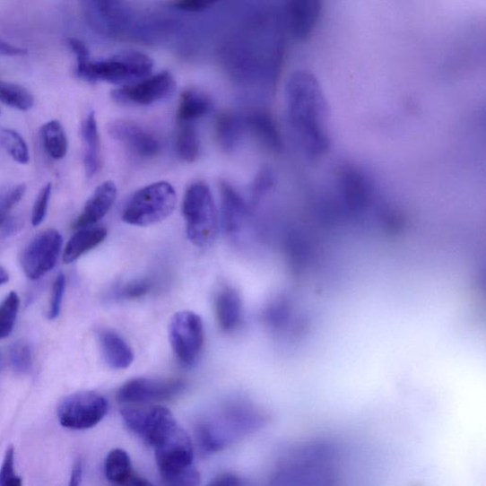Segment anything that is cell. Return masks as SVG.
Wrapping results in <instances>:
<instances>
[{
    "mask_svg": "<svg viewBox=\"0 0 486 486\" xmlns=\"http://www.w3.org/2000/svg\"><path fill=\"white\" fill-rule=\"evenodd\" d=\"M161 480L169 485H197L200 474L194 466L188 434L176 425L153 447Z\"/></svg>",
    "mask_w": 486,
    "mask_h": 486,
    "instance_id": "obj_1",
    "label": "cell"
},
{
    "mask_svg": "<svg viewBox=\"0 0 486 486\" xmlns=\"http://www.w3.org/2000/svg\"><path fill=\"white\" fill-rule=\"evenodd\" d=\"M187 234L194 246H213L219 230V216L212 190L203 182L192 184L183 200Z\"/></svg>",
    "mask_w": 486,
    "mask_h": 486,
    "instance_id": "obj_2",
    "label": "cell"
},
{
    "mask_svg": "<svg viewBox=\"0 0 486 486\" xmlns=\"http://www.w3.org/2000/svg\"><path fill=\"white\" fill-rule=\"evenodd\" d=\"M153 60L147 55L126 51L107 59L90 61L76 75L89 83L107 82L128 85L148 77L153 70Z\"/></svg>",
    "mask_w": 486,
    "mask_h": 486,
    "instance_id": "obj_3",
    "label": "cell"
},
{
    "mask_svg": "<svg viewBox=\"0 0 486 486\" xmlns=\"http://www.w3.org/2000/svg\"><path fill=\"white\" fill-rule=\"evenodd\" d=\"M177 204L176 191L168 182H157L135 192L124 208L122 220L135 226H149L168 219Z\"/></svg>",
    "mask_w": 486,
    "mask_h": 486,
    "instance_id": "obj_4",
    "label": "cell"
},
{
    "mask_svg": "<svg viewBox=\"0 0 486 486\" xmlns=\"http://www.w3.org/2000/svg\"><path fill=\"white\" fill-rule=\"evenodd\" d=\"M107 399L95 392H79L59 404L57 417L62 427L84 430L99 425L108 413Z\"/></svg>",
    "mask_w": 486,
    "mask_h": 486,
    "instance_id": "obj_5",
    "label": "cell"
},
{
    "mask_svg": "<svg viewBox=\"0 0 486 486\" xmlns=\"http://www.w3.org/2000/svg\"><path fill=\"white\" fill-rule=\"evenodd\" d=\"M169 334L177 360L185 367L195 364L204 338L201 317L190 311L177 313L170 320Z\"/></svg>",
    "mask_w": 486,
    "mask_h": 486,
    "instance_id": "obj_6",
    "label": "cell"
},
{
    "mask_svg": "<svg viewBox=\"0 0 486 486\" xmlns=\"http://www.w3.org/2000/svg\"><path fill=\"white\" fill-rule=\"evenodd\" d=\"M63 245L62 235L48 230L32 239L22 256V266L31 281H37L57 265Z\"/></svg>",
    "mask_w": 486,
    "mask_h": 486,
    "instance_id": "obj_7",
    "label": "cell"
},
{
    "mask_svg": "<svg viewBox=\"0 0 486 486\" xmlns=\"http://www.w3.org/2000/svg\"><path fill=\"white\" fill-rule=\"evenodd\" d=\"M175 88L174 77L164 71L112 91L111 97L120 105L150 106L166 100Z\"/></svg>",
    "mask_w": 486,
    "mask_h": 486,
    "instance_id": "obj_8",
    "label": "cell"
},
{
    "mask_svg": "<svg viewBox=\"0 0 486 486\" xmlns=\"http://www.w3.org/2000/svg\"><path fill=\"white\" fill-rule=\"evenodd\" d=\"M184 388L185 384L180 380L136 378L120 387L117 399L126 404L161 402L180 395Z\"/></svg>",
    "mask_w": 486,
    "mask_h": 486,
    "instance_id": "obj_9",
    "label": "cell"
},
{
    "mask_svg": "<svg viewBox=\"0 0 486 486\" xmlns=\"http://www.w3.org/2000/svg\"><path fill=\"white\" fill-rule=\"evenodd\" d=\"M108 135L141 159H152L161 152L159 139L148 129L131 120H116L108 126Z\"/></svg>",
    "mask_w": 486,
    "mask_h": 486,
    "instance_id": "obj_10",
    "label": "cell"
},
{
    "mask_svg": "<svg viewBox=\"0 0 486 486\" xmlns=\"http://www.w3.org/2000/svg\"><path fill=\"white\" fill-rule=\"evenodd\" d=\"M323 9V0H287L285 22L295 40L309 39L316 30Z\"/></svg>",
    "mask_w": 486,
    "mask_h": 486,
    "instance_id": "obj_11",
    "label": "cell"
},
{
    "mask_svg": "<svg viewBox=\"0 0 486 486\" xmlns=\"http://www.w3.org/2000/svg\"><path fill=\"white\" fill-rule=\"evenodd\" d=\"M221 223L226 235L232 239L245 230L248 219V206L238 190L230 183L220 185Z\"/></svg>",
    "mask_w": 486,
    "mask_h": 486,
    "instance_id": "obj_12",
    "label": "cell"
},
{
    "mask_svg": "<svg viewBox=\"0 0 486 486\" xmlns=\"http://www.w3.org/2000/svg\"><path fill=\"white\" fill-rule=\"evenodd\" d=\"M117 198V187L112 181H107L97 187L74 223V230L91 228L109 212Z\"/></svg>",
    "mask_w": 486,
    "mask_h": 486,
    "instance_id": "obj_13",
    "label": "cell"
},
{
    "mask_svg": "<svg viewBox=\"0 0 486 486\" xmlns=\"http://www.w3.org/2000/svg\"><path fill=\"white\" fill-rule=\"evenodd\" d=\"M247 133L245 117L234 112H222L215 122V136L219 147L226 153L235 152Z\"/></svg>",
    "mask_w": 486,
    "mask_h": 486,
    "instance_id": "obj_14",
    "label": "cell"
},
{
    "mask_svg": "<svg viewBox=\"0 0 486 486\" xmlns=\"http://www.w3.org/2000/svg\"><path fill=\"white\" fill-rule=\"evenodd\" d=\"M247 133H250L263 147L272 152L282 149V141L277 125L267 112L255 110L245 116Z\"/></svg>",
    "mask_w": 486,
    "mask_h": 486,
    "instance_id": "obj_15",
    "label": "cell"
},
{
    "mask_svg": "<svg viewBox=\"0 0 486 486\" xmlns=\"http://www.w3.org/2000/svg\"><path fill=\"white\" fill-rule=\"evenodd\" d=\"M100 344L106 363L115 369H125L135 360V354L125 339L112 330L99 333Z\"/></svg>",
    "mask_w": 486,
    "mask_h": 486,
    "instance_id": "obj_16",
    "label": "cell"
},
{
    "mask_svg": "<svg viewBox=\"0 0 486 486\" xmlns=\"http://www.w3.org/2000/svg\"><path fill=\"white\" fill-rule=\"evenodd\" d=\"M107 479L119 485H148L150 482L134 473L131 458L122 449H115L108 453L105 462Z\"/></svg>",
    "mask_w": 486,
    "mask_h": 486,
    "instance_id": "obj_17",
    "label": "cell"
},
{
    "mask_svg": "<svg viewBox=\"0 0 486 486\" xmlns=\"http://www.w3.org/2000/svg\"><path fill=\"white\" fill-rule=\"evenodd\" d=\"M81 135L84 143V167L88 178L95 176L101 168V142L93 111L85 118Z\"/></svg>",
    "mask_w": 486,
    "mask_h": 486,
    "instance_id": "obj_18",
    "label": "cell"
},
{
    "mask_svg": "<svg viewBox=\"0 0 486 486\" xmlns=\"http://www.w3.org/2000/svg\"><path fill=\"white\" fill-rule=\"evenodd\" d=\"M108 231L104 228H87L78 230L68 241L63 253V262L72 264L83 255L101 245Z\"/></svg>",
    "mask_w": 486,
    "mask_h": 486,
    "instance_id": "obj_19",
    "label": "cell"
},
{
    "mask_svg": "<svg viewBox=\"0 0 486 486\" xmlns=\"http://www.w3.org/2000/svg\"><path fill=\"white\" fill-rule=\"evenodd\" d=\"M213 108L212 97L197 89H187L181 94L177 118L179 123H193L208 115Z\"/></svg>",
    "mask_w": 486,
    "mask_h": 486,
    "instance_id": "obj_20",
    "label": "cell"
},
{
    "mask_svg": "<svg viewBox=\"0 0 486 486\" xmlns=\"http://www.w3.org/2000/svg\"><path fill=\"white\" fill-rule=\"evenodd\" d=\"M241 300L238 291L232 288L221 289L215 299L216 317L223 332L235 330L241 317Z\"/></svg>",
    "mask_w": 486,
    "mask_h": 486,
    "instance_id": "obj_21",
    "label": "cell"
},
{
    "mask_svg": "<svg viewBox=\"0 0 486 486\" xmlns=\"http://www.w3.org/2000/svg\"><path fill=\"white\" fill-rule=\"evenodd\" d=\"M175 151L187 163H194L201 154V140L198 129L193 123H179L176 133Z\"/></svg>",
    "mask_w": 486,
    "mask_h": 486,
    "instance_id": "obj_22",
    "label": "cell"
},
{
    "mask_svg": "<svg viewBox=\"0 0 486 486\" xmlns=\"http://www.w3.org/2000/svg\"><path fill=\"white\" fill-rule=\"evenodd\" d=\"M43 147L55 160H61L68 152V138L62 125L56 120L46 123L40 129Z\"/></svg>",
    "mask_w": 486,
    "mask_h": 486,
    "instance_id": "obj_23",
    "label": "cell"
},
{
    "mask_svg": "<svg viewBox=\"0 0 486 486\" xmlns=\"http://www.w3.org/2000/svg\"><path fill=\"white\" fill-rule=\"evenodd\" d=\"M0 102L22 111H27L35 104L34 96L24 87L0 81Z\"/></svg>",
    "mask_w": 486,
    "mask_h": 486,
    "instance_id": "obj_24",
    "label": "cell"
},
{
    "mask_svg": "<svg viewBox=\"0 0 486 486\" xmlns=\"http://www.w3.org/2000/svg\"><path fill=\"white\" fill-rule=\"evenodd\" d=\"M0 143L15 161L22 165L28 163L30 160L28 145L19 133L13 129L4 128L0 132Z\"/></svg>",
    "mask_w": 486,
    "mask_h": 486,
    "instance_id": "obj_25",
    "label": "cell"
},
{
    "mask_svg": "<svg viewBox=\"0 0 486 486\" xmlns=\"http://www.w3.org/2000/svg\"><path fill=\"white\" fill-rule=\"evenodd\" d=\"M20 307L21 299L15 291H11L0 304V339L8 337L13 332Z\"/></svg>",
    "mask_w": 486,
    "mask_h": 486,
    "instance_id": "obj_26",
    "label": "cell"
},
{
    "mask_svg": "<svg viewBox=\"0 0 486 486\" xmlns=\"http://www.w3.org/2000/svg\"><path fill=\"white\" fill-rule=\"evenodd\" d=\"M26 192V186L22 184L0 194V229L5 228L13 207L20 203Z\"/></svg>",
    "mask_w": 486,
    "mask_h": 486,
    "instance_id": "obj_27",
    "label": "cell"
},
{
    "mask_svg": "<svg viewBox=\"0 0 486 486\" xmlns=\"http://www.w3.org/2000/svg\"><path fill=\"white\" fill-rule=\"evenodd\" d=\"M10 361L13 369L20 374H26L31 367V351L28 344L20 342L10 350Z\"/></svg>",
    "mask_w": 486,
    "mask_h": 486,
    "instance_id": "obj_28",
    "label": "cell"
},
{
    "mask_svg": "<svg viewBox=\"0 0 486 486\" xmlns=\"http://www.w3.org/2000/svg\"><path fill=\"white\" fill-rule=\"evenodd\" d=\"M275 184V178L270 169H264L259 172L252 186V198L255 204L265 199L273 190Z\"/></svg>",
    "mask_w": 486,
    "mask_h": 486,
    "instance_id": "obj_29",
    "label": "cell"
},
{
    "mask_svg": "<svg viewBox=\"0 0 486 486\" xmlns=\"http://www.w3.org/2000/svg\"><path fill=\"white\" fill-rule=\"evenodd\" d=\"M22 480L14 472V448L10 446L0 467V486H21Z\"/></svg>",
    "mask_w": 486,
    "mask_h": 486,
    "instance_id": "obj_30",
    "label": "cell"
},
{
    "mask_svg": "<svg viewBox=\"0 0 486 486\" xmlns=\"http://www.w3.org/2000/svg\"><path fill=\"white\" fill-rule=\"evenodd\" d=\"M52 194V185H46L39 193L34 208L31 213V224L38 228L42 223L47 215L48 202H50Z\"/></svg>",
    "mask_w": 486,
    "mask_h": 486,
    "instance_id": "obj_31",
    "label": "cell"
},
{
    "mask_svg": "<svg viewBox=\"0 0 486 486\" xmlns=\"http://www.w3.org/2000/svg\"><path fill=\"white\" fill-rule=\"evenodd\" d=\"M66 289V278L63 273H59L54 282L50 309H48V318L56 319L61 313L62 302Z\"/></svg>",
    "mask_w": 486,
    "mask_h": 486,
    "instance_id": "obj_32",
    "label": "cell"
},
{
    "mask_svg": "<svg viewBox=\"0 0 486 486\" xmlns=\"http://www.w3.org/2000/svg\"><path fill=\"white\" fill-rule=\"evenodd\" d=\"M150 282L143 280L134 281L126 284L121 290L122 297L126 299H138L149 293Z\"/></svg>",
    "mask_w": 486,
    "mask_h": 486,
    "instance_id": "obj_33",
    "label": "cell"
},
{
    "mask_svg": "<svg viewBox=\"0 0 486 486\" xmlns=\"http://www.w3.org/2000/svg\"><path fill=\"white\" fill-rule=\"evenodd\" d=\"M219 0H175V6L188 13H200L213 7Z\"/></svg>",
    "mask_w": 486,
    "mask_h": 486,
    "instance_id": "obj_34",
    "label": "cell"
},
{
    "mask_svg": "<svg viewBox=\"0 0 486 486\" xmlns=\"http://www.w3.org/2000/svg\"><path fill=\"white\" fill-rule=\"evenodd\" d=\"M25 48L15 47L0 39V56H21L27 55Z\"/></svg>",
    "mask_w": 486,
    "mask_h": 486,
    "instance_id": "obj_35",
    "label": "cell"
},
{
    "mask_svg": "<svg viewBox=\"0 0 486 486\" xmlns=\"http://www.w3.org/2000/svg\"><path fill=\"white\" fill-rule=\"evenodd\" d=\"M82 475H83V464H82V461L78 459L76 460L73 467L70 485L72 486L79 485L81 483V481H82Z\"/></svg>",
    "mask_w": 486,
    "mask_h": 486,
    "instance_id": "obj_36",
    "label": "cell"
},
{
    "mask_svg": "<svg viewBox=\"0 0 486 486\" xmlns=\"http://www.w3.org/2000/svg\"><path fill=\"white\" fill-rule=\"evenodd\" d=\"M239 478L230 474H223L214 480L212 482L213 485H239L240 484Z\"/></svg>",
    "mask_w": 486,
    "mask_h": 486,
    "instance_id": "obj_37",
    "label": "cell"
},
{
    "mask_svg": "<svg viewBox=\"0 0 486 486\" xmlns=\"http://www.w3.org/2000/svg\"><path fill=\"white\" fill-rule=\"evenodd\" d=\"M8 282H9L8 272L4 267L0 266V286H3Z\"/></svg>",
    "mask_w": 486,
    "mask_h": 486,
    "instance_id": "obj_38",
    "label": "cell"
}]
</instances>
